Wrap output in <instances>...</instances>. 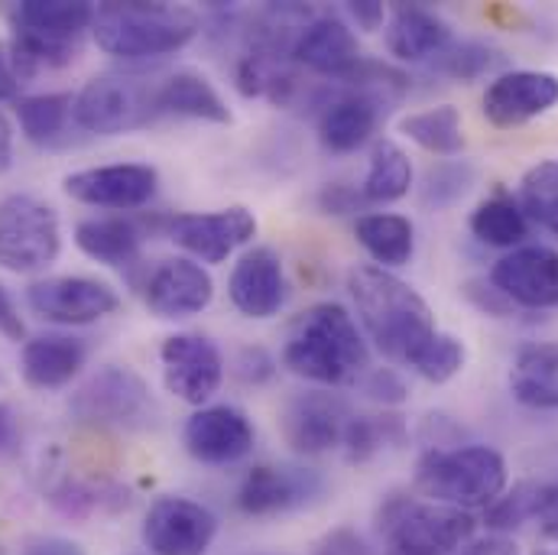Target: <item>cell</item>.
Masks as SVG:
<instances>
[{
    "mask_svg": "<svg viewBox=\"0 0 558 555\" xmlns=\"http://www.w3.org/2000/svg\"><path fill=\"white\" fill-rule=\"evenodd\" d=\"M348 289L357 309V322L377 351L390 361L410 364L418 348L438 331L428 302L397 274L361 264L348 274Z\"/></svg>",
    "mask_w": 558,
    "mask_h": 555,
    "instance_id": "obj_1",
    "label": "cell"
},
{
    "mask_svg": "<svg viewBox=\"0 0 558 555\" xmlns=\"http://www.w3.org/2000/svg\"><path fill=\"white\" fill-rule=\"evenodd\" d=\"M282 367L318 387L361 381L371 367L367 341L354 315L338 302H318L299 315L282 348Z\"/></svg>",
    "mask_w": 558,
    "mask_h": 555,
    "instance_id": "obj_2",
    "label": "cell"
},
{
    "mask_svg": "<svg viewBox=\"0 0 558 555\" xmlns=\"http://www.w3.org/2000/svg\"><path fill=\"white\" fill-rule=\"evenodd\" d=\"M95 43L124 62L166 59L198 36V13L175 3H101L92 23Z\"/></svg>",
    "mask_w": 558,
    "mask_h": 555,
    "instance_id": "obj_3",
    "label": "cell"
},
{
    "mask_svg": "<svg viewBox=\"0 0 558 555\" xmlns=\"http://www.w3.org/2000/svg\"><path fill=\"white\" fill-rule=\"evenodd\" d=\"M416 487L432 504L487 510L507 491V461L490 445L428 448L416 464Z\"/></svg>",
    "mask_w": 558,
    "mask_h": 555,
    "instance_id": "obj_4",
    "label": "cell"
},
{
    "mask_svg": "<svg viewBox=\"0 0 558 555\" xmlns=\"http://www.w3.org/2000/svg\"><path fill=\"white\" fill-rule=\"evenodd\" d=\"M95 3L88 0H23L13 10V65L20 82L39 69L72 62V52L85 29L95 23Z\"/></svg>",
    "mask_w": 558,
    "mask_h": 555,
    "instance_id": "obj_5",
    "label": "cell"
},
{
    "mask_svg": "<svg viewBox=\"0 0 558 555\" xmlns=\"http://www.w3.org/2000/svg\"><path fill=\"white\" fill-rule=\"evenodd\" d=\"M377 530L384 555H458L474 540V517L458 507L393 494L377 514Z\"/></svg>",
    "mask_w": 558,
    "mask_h": 555,
    "instance_id": "obj_6",
    "label": "cell"
},
{
    "mask_svg": "<svg viewBox=\"0 0 558 555\" xmlns=\"http://www.w3.org/2000/svg\"><path fill=\"white\" fill-rule=\"evenodd\" d=\"M156 85L134 72H105L95 75L78 95L72 118L85 134L118 137L146 128L156 114Z\"/></svg>",
    "mask_w": 558,
    "mask_h": 555,
    "instance_id": "obj_7",
    "label": "cell"
},
{
    "mask_svg": "<svg viewBox=\"0 0 558 555\" xmlns=\"http://www.w3.org/2000/svg\"><path fill=\"white\" fill-rule=\"evenodd\" d=\"M62 251V228L52 205L36 195H7L0 202V267L36 274Z\"/></svg>",
    "mask_w": 558,
    "mask_h": 555,
    "instance_id": "obj_8",
    "label": "cell"
},
{
    "mask_svg": "<svg viewBox=\"0 0 558 555\" xmlns=\"http://www.w3.org/2000/svg\"><path fill=\"white\" fill-rule=\"evenodd\" d=\"M72 413L98 425H140L153 417V397L134 367L105 364L75 390Z\"/></svg>",
    "mask_w": 558,
    "mask_h": 555,
    "instance_id": "obj_9",
    "label": "cell"
},
{
    "mask_svg": "<svg viewBox=\"0 0 558 555\" xmlns=\"http://www.w3.org/2000/svg\"><path fill=\"white\" fill-rule=\"evenodd\" d=\"M159 364L166 390L189 407H205L225 381V358L218 345L195 331L169 335L159 348Z\"/></svg>",
    "mask_w": 558,
    "mask_h": 555,
    "instance_id": "obj_10",
    "label": "cell"
},
{
    "mask_svg": "<svg viewBox=\"0 0 558 555\" xmlns=\"http://www.w3.org/2000/svg\"><path fill=\"white\" fill-rule=\"evenodd\" d=\"M166 234L198 264H225L238 248L254 241L257 218L244 205H231L221 212H189L172 215L166 221Z\"/></svg>",
    "mask_w": 558,
    "mask_h": 555,
    "instance_id": "obj_11",
    "label": "cell"
},
{
    "mask_svg": "<svg viewBox=\"0 0 558 555\" xmlns=\"http://www.w3.org/2000/svg\"><path fill=\"white\" fill-rule=\"evenodd\" d=\"M26 305L56 325H92L121 309L114 286L95 277H46L26 289Z\"/></svg>",
    "mask_w": 558,
    "mask_h": 555,
    "instance_id": "obj_12",
    "label": "cell"
},
{
    "mask_svg": "<svg viewBox=\"0 0 558 555\" xmlns=\"http://www.w3.org/2000/svg\"><path fill=\"white\" fill-rule=\"evenodd\" d=\"M62 189L69 198L92 205V208H114V212H134L153 202L159 189V172L146 162H111V166H92L69 172L62 179Z\"/></svg>",
    "mask_w": 558,
    "mask_h": 555,
    "instance_id": "obj_13",
    "label": "cell"
},
{
    "mask_svg": "<svg viewBox=\"0 0 558 555\" xmlns=\"http://www.w3.org/2000/svg\"><path fill=\"white\" fill-rule=\"evenodd\" d=\"M215 536V514L189 497H159L143 520V543L153 555H205Z\"/></svg>",
    "mask_w": 558,
    "mask_h": 555,
    "instance_id": "obj_14",
    "label": "cell"
},
{
    "mask_svg": "<svg viewBox=\"0 0 558 555\" xmlns=\"http://www.w3.org/2000/svg\"><path fill=\"white\" fill-rule=\"evenodd\" d=\"M558 105V75L553 72H536V69H513L500 72L487 92H484V118L500 128H523L543 114H549Z\"/></svg>",
    "mask_w": 558,
    "mask_h": 555,
    "instance_id": "obj_15",
    "label": "cell"
},
{
    "mask_svg": "<svg viewBox=\"0 0 558 555\" xmlns=\"http://www.w3.org/2000/svg\"><path fill=\"white\" fill-rule=\"evenodd\" d=\"M254 438H257L254 422L244 410L228 407V403L202 407L198 413L185 419V429H182L185 451L195 461L211 464V468H225V464L247 458L254 451Z\"/></svg>",
    "mask_w": 558,
    "mask_h": 555,
    "instance_id": "obj_16",
    "label": "cell"
},
{
    "mask_svg": "<svg viewBox=\"0 0 558 555\" xmlns=\"http://www.w3.org/2000/svg\"><path fill=\"white\" fill-rule=\"evenodd\" d=\"M325 491V481L312 468L292 464H257L247 471L238 491V507L247 517H274L312 504Z\"/></svg>",
    "mask_w": 558,
    "mask_h": 555,
    "instance_id": "obj_17",
    "label": "cell"
},
{
    "mask_svg": "<svg viewBox=\"0 0 558 555\" xmlns=\"http://www.w3.org/2000/svg\"><path fill=\"white\" fill-rule=\"evenodd\" d=\"M348 407L335 394L308 390L286 403L282 410V438L299 455H325L331 448H341L344 429H348Z\"/></svg>",
    "mask_w": 558,
    "mask_h": 555,
    "instance_id": "obj_18",
    "label": "cell"
},
{
    "mask_svg": "<svg viewBox=\"0 0 558 555\" xmlns=\"http://www.w3.org/2000/svg\"><path fill=\"white\" fill-rule=\"evenodd\" d=\"M490 282L523 309H556L558 305V251L543 244H526L500 257L490 270Z\"/></svg>",
    "mask_w": 558,
    "mask_h": 555,
    "instance_id": "obj_19",
    "label": "cell"
},
{
    "mask_svg": "<svg viewBox=\"0 0 558 555\" xmlns=\"http://www.w3.org/2000/svg\"><path fill=\"white\" fill-rule=\"evenodd\" d=\"M146 305L159 318H192L205 312L215 299V279L211 274L189 257H169L156 264V270L146 279Z\"/></svg>",
    "mask_w": 558,
    "mask_h": 555,
    "instance_id": "obj_20",
    "label": "cell"
},
{
    "mask_svg": "<svg viewBox=\"0 0 558 555\" xmlns=\"http://www.w3.org/2000/svg\"><path fill=\"white\" fill-rule=\"evenodd\" d=\"M361 59L364 56L354 29L335 13L312 16L292 43V62L331 82H341Z\"/></svg>",
    "mask_w": 558,
    "mask_h": 555,
    "instance_id": "obj_21",
    "label": "cell"
},
{
    "mask_svg": "<svg viewBox=\"0 0 558 555\" xmlns=\"http://www.w3.org/2000/svg\"><path fill=\"white\" fill-rule=\"evenodd\" d=\"M234 309L247 318H274L286 302V274L274 248L247 251L228 279Z\"/></svg>",
    "mask_w": 558,
    "mask_h": 555,
    "instance_id": "obj_22",
    "label": "cell"
},
{
    "mask_svg": "<svg viewBox=\"0 0 558 555\" xmlns=\"http://www.w3.org/2000/svg\"><path fill=\"white\" fill-rule=\"evenodd\" d=\"M85 361H88L85 341L75 335H62V331L36 335L23 341V351H20V371L33 390H59L72 384V377H78Z\"/></svg>",
    "mask_w": 558,
    "mask_h": 555,
    "instance_id": "obj_23",
    "label": "cell"
},
{
    "mask_svg": "<svg viewBox=\"0 0 558 555\" xmlns=\"http://www.w3.org/2000/svg\"><path fill=\"white\" fill-rule=\"evenodd\" d=\"M380 124V98L367 92L344 88L322 105L318 114V140L328 153H354L374 137Z\"/></svg>",
    "mask_w": 558,
    "mask_h": 555,
    "instance_id": "obj_24",
    "label": "cell"
},
{
    "mask_svg": "<svg viewBox=\"0 0 558 555\" xmlns=\"http://www.w3.org/2000/svg\"><path fill=\"white\" fill-rule=\"evenodd\" d=\"M156 114L192 118L208 124H231V108L221 92L195 69H179L156 85Z\"/></svg>",
    "mask_w": 558,
    "mask_h": 555,
    "instance_id": "obj_25",
    "label": "cell"
},
{
    "mask_svg": "<svg viewBox=\"0 0 558 555\" xmlns=\"http://www.w3.org/2000/svg\"><path fill=\"white\" fill-rule=\"evenodd\" d=\"M510 394L530 410H558V341H536L517 351Z\"/></svg>",
    "mask_w": 558,
    "mask_h": 555,
    "instance_id": "obj_26",
    "label": "cell"
},
{
    "mask_svg": "<svg viewBox=\"0 0 558 555\" xmlns=\"http://www.w3.org/2000/svg\"><path fill=\"white\" fill-rule=\"evenodd\" d=\"M451 43L448 23L425 7H397L387 23V49L403 62L435 59Z\"/></svg>",
    "mask_w": 558,
    "mask_h": 555,
    "instance_id": "obj_27",
    "label": "cell"
},
{
    "mask_svg": "<svg viewBox=\"0 0 558 555\" xmlns=\"http://www.w3.org/2000/svg\"><path fill=\"white\" fill-rule=\"evenodd\" d=\"M357 244L374 257L377 267L397 270L413 261L416 251V228L407 215L393 212H377V215H361L354 225Z\"/></svg>",
    "mask_w": 558,
    "mask_h": 555,
    "instance_id": "obj_28",
    "label": "cell"
},
{
    "mask_svg": "<svg viewBox=\"0 0 558 555\" xmlns=\"http://www.w3.org/2000/svg\"><path fill=\"white\" fill-rule=\"evenodd\" d=\"M75 244L105 267H128L137 261L143 234L131 218H85L75 225Z\"/></svg>",
    "mask_w": 558,
    "mask_h": 555,
    "instance_id": "obj_29",
    "label": "cell"
},
{
    "mask_svg": "<svg viewBox=\"0 0 558 555\" xmlns=\"http://www.w3.org/2000/svg\"><path fill=\"white\" fill-rule=\"evenodd\" d=\"M471 234L487 244V248H520L530 234V221L520 208V202L513 195H507L504 189H497L490 198H484L468 221Z\"/></svg>",
    "mask_w": 558,
    "mask_h": 555,
    "instance_id": "obj_30",
    "label": "cell"
},
{
    "mask_svg": "<svg viewBox=\"0 0 558 555\" xmlns=\"http://www.w3.org/2000/svg\"><path fill=\"white\" fill-rule=\"evenodd\" d=\"M413 185V162L410 156L393 143V140H384L374 146L371 153V166H367V176L361 182V195L367 205H390V202H400Z\"/></svg>",
    "mask_w": 558,
    "mask_h": 555,
    "instance_id": "obj_31",
    "label": "cell"
},
{
    "mask_svg": "<svg viewBox=\"0 0 558 555\" xmlns=\"http://www.w3.org/2000/svg\"><path fill=\"white\" fill-rule=\"evenodd\" d=\"M75 108V95L69 92H49V95H29L16 101V121L23 137L36 146H52L69 131V121Z\"/></svg>",
    "mask_w": 558,
    "mask_h": 555,
    "instance_id": "obj_32",
    "label": "cell"
},
{
    "mask_svg": "<svg viewBox=\"0 0 558 555\" xmlns=\"http://www.w3.org/2000/svg\"><path fill=\"white\" fill-rule=\"evenodd\" d=\"M400 131L435 156H458L464 149V131H461V111L454 105H438L428 111H418L400 121Z\"/></svg>",
    "mask_w": 558,
    "mask_h": 555,
    "instance_id": "obj_33",
    "label": "cell"
},
{
    "mask_svg": "<svg viewBox=\"0 0 558 555\" xmlns=\"http://www.w3.org/2000/svg\"><path fill=\"white\" fill-rule=\"evenodd\" d=\"M520 208L526 221L558 238V159H543L523 172Z\"/></svg>",
    "mask_w": 558,
    "mask_h": 555,
    "instance_id": "obj_34",
    "label": "cell"
},
{
    "mask_svg": "<svg viewBox=\"0 0 558 555\" xmlns=\"http://www.w3.org/2000/svg\"><path fill=\"white\" fill-rule=\"evenodd\" d=\"M507 65V56L500 49H494L490 43L481 39H461V43H448L438 56H435V69L454 82H477L484 75H494Z\"/></svg>",
    "mask_w": 558,
    "mask_h": 555,
    "instance_id": "obj_35",
    "label": "cell"
},
{
    "mask_svg": "<svg viewBox=\"0 0 558 555\" xmlns=\"http://www.w3.org/2000/svg\"><path fill=\"white\" fill-rule=\"evenodd\" d=\"M464 361H468L464 341L448 331H435L413 354L410 367L428 384H448L451 377H458L464 371Z\"/></svg>",
    "mask_w": 558,
    "mask_h": 555,
    "instance_id": "obj_36",
    "label": "cell"
},
{
    "mask_svg": "<svg viewBox=\"0 0 558 555\" xmlns=\"http://www.w3.org/2000/svg\"><path fill=\"white\" fill-rule=\"evenodd\" d=\"M543 494H546V484H536V481H523L517 484L513 491H504L487 510H484V523L497 533L504 530H517L530 520L539 517V507H543Z\"/></svg>",
    "mask_w": 558,
    "mask_h": 555,
    "instance_id": "obj_37",
    "label": "cell"
},
{
    "mask_svg": "<svg viewBox=\"0 0 558 555\" xmlns=\"http://www.w3.org/2000/svg\"><path fill=\"white\" fill-rule=\"evenodd\" d=\"M403 438V422L400 417H351L341 448L348 451L351 461H367L374 458L384 445Z\"/></svg>",
    "mask_w": 558,
    "mask_h": 555,
    "instance_id": "obj_38",
    "label": "cell"
},
{
    "mask_svg": "<svg viewBox=\"0 0 558 555\" xmlns=\"http://www.w3.org/2000/svg\"><path fill=\"white\" fill-rule=\"evenodd\" d=\"M474 166L464 159H451V162H438L425 172L422 179V205L425 208H448L458 198H464L474 185Z\"/></svg>",
    "mask_w": 558,
    "mask_h": 555,
    "instance_id": "obj_39",
    "label": "cell"
},
{
    "mask_svg": "<svg viewBox=\"0 0 558 555\" xmlns=\"http://www.w3.org/2000/svg\"><path fill=\"white\" fill-rule=\"evenodd\" d=\"M361 390H364L374 403H380V407H400V403H407V397H410L407 381H403L393 367L367 371V374L361 377Z\"/></svg>",
    "mask_w": 558,
    "mask_h": 555,
    "instance_id": "obj_40",
    "label": "cell"
},
{
    "mask_svg": "<svg viewBox=\"0 0 558 555\" xmlns=\"http://www.w3.org/2000/svg\"><path fill=\"white\" fill-rule=\"evenodd\" d=\"M461 292H464V299L477 309V312H484V315H490V318H510L513 315V302L490 282V279H468L464 286H461Z\"/></svg>",
    "mask_w": 558,
    "mask_h": 555,
    "instance_id": "obj_41",
    "label": "cell"
},
{
    "mask_svg": "<svg viewBox=\"0 0 558 555\" xmlns=\"http://www.w3.org/2000/svg\"><path fill=\"white\" fill-rule=\"evenodd\" d=\"M318 205H322L325 215H351V212H357V208L367 205V202H364L361 189H351V185H344V182H331V185L322 189Z\"/></svg>",
    "mask_w": 558,
    "mask_h": 555,
    "instance_id": "obj_42",
    "label": "cell"
},
{
    "mask_svg": "<svg viewBox=\"0 0 558 555\" xmlns=\"http://www.w3.org/2000/svg\"><path fill=\"white\" fill-rule=\"evenodd\" d=\"M238 377L244 381V384H264V381H270L274 377V358L264 351V348H244L241 354H238Z\"/></svg>",
    "mask_w": 558,
    "mask_h": 555,
    "instance_id": "obj_43",
    "label": "cell"
},
{
    "mask_svg": "<svg viewBox=\"0 0 558 555\" xmlns=\"http://www.w3.org/2000/svg\"><path fill=\"white\" fill-rule=\"evenodd\" d=\"M315 555H374V553L367 550V543H364L354 530L341 527V530H331V533L322 540V546H318V553Z\"/></svg>",
    "mask_w": 558,
    "mask_h": 555,
    "instance_id": "obj_44",
    "label": "cell"
},
{
    "mask_svg": "<svg viewBox=\"0 0 558 555\" xmlns=\"http://www.w3.org/2000/svg\"><path fill=\"white\" fill-rule=\"evenodd\" d=\"M344 13L357 23V29H367V33H377L387 20V7L377 0H351L344 3Z\"/></svg>",
    "mask_w": 558,
    "mask_h": 555,
    "instance_id": "obj_45",
    "label": "cell"
},
{
    "mask_svg": "<svg viewBox=\"0 0 558 555\" xmlns=\"http://www.w3.org/2000/svg\"><path fill=\"white\" fill-rule=\"evenodd\" d=\"M0 335L7 341H16V345L26 338V325H23L16 305H13V299H10V292L3 286H0Z\"/></svg>",
    "mask_w": 558,
    "mask_h": 555,
    "instance_id": "obj_46",
    "label": "cell"
},
{
    "mask_svg": "<svg viewBox=\"0 0 558 555\" xmlns=\"http://www.w3.org/2000/svg\"><path fill=\"white\" fill-rule=\"evenodd\" d=\"M16 448H20V419L7 403H0V461L16 455Z\"/></svg>",
    "mask_w": 558,
    "mask_h": 555,
    "instance_id": "obj_47",
    "label": "cell"
},
{
    "mask_svg": "<svg viewBox=\"0 0 558 555\" xmlns=\"http://www.w3.org/2000/svg\"><path fill=\"white\" fill-rule=\"evenodd\" d=\"M23 555H85V550L62 536H39V540L26 543Z\"/></svg>",
    "mask_w": 558,
    "mask_h": 555,
    "instance_id": "obj_48",
    "label": "cell"
},
{
    "mask_svg": "<svg viewBox=\"0 0 558 555\" xmlns=\"http://www.w3.org/2000/svg\"><path fill=\"white\" fill-rule=\"evenodd\" d=\"M458 555H520V546L510 536H484L471 540Z\"/></svg>",
    "mask_w": 558,
    "mask_h": 555,
    "instance_id": "obj_49",
    "label": "cell"
},
{
    "mask_svg": "<svg viewBox=\"0 0 558 555\" xmlns=\"http://www.w3.org/2000/svg\"><path fill=\"white\" fill-rule=\"evenodd\" d=\"M539 527L549 540H558V484H546L543 507H539Z\"/></svg>",
    "mask_w": 558,
    "mask_h": 555,
    "instance_id": "obj_50",
    "label": "cell"
},
{
    "mask_svg": "<svg viewBox=\"0 0 558 555\" xmlns=\"http://www.w3.org/2000/svg\"><path fill=\"white\" fill-rule=\"evenodd\" d=\"M20 85H23V82H20V75H16L13 56H10V49H3V46H0V101L16 98Z\"/></svg>",
    "mask_w": 558,
    "mask_h": 555,
    "instance_id": "obj_51",
    "label": "cell"
},
{
    "mask_svg": "<svg viewBox=\"0 0 558 555\" xmlns=\"http://www.w3.org/2000/svg\"><path fill=\"white\" fill-rule=\"evenodd\" d=\"M10 166H13V128L0 114V172H7Z\"/></svg>",
    "mask_w": 558,
    "mask_h": 555,
    "instance_id": "obj_52",
    "label": "cell"
},
{
    "mask_svg": "<svg viewBox=\"0 0 558 555\" xmlns=\"http://www.w3.org/2000/svg\"><path fill=\"white\" fill-rule=\"evenodd\" d=\"M536 555H558V553H536Z\"/></svg>",
    "mask_w": 558,
    "mask_h": 555,
    "instance_id": "obj_53",
    "label": "cell"
}]
</instances>
